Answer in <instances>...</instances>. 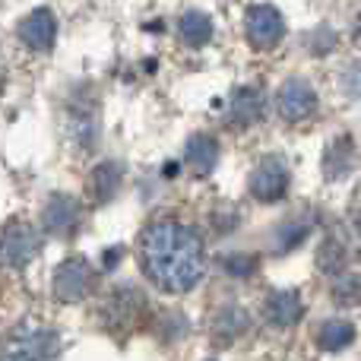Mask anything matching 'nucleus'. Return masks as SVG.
<instances>
[{
    "label": "nucleus",
    "instance_id": "nucleus-7",
    "mask_svg": "<svg viewBox=\"0 0 361 361\" xmlns=\"http://www.w3.org/2000/svg\"><path fill=\"white\" fill-rule=\"evenodd\" d=\"M89 286H92V269L82 257H73V260L61 263L54 273V295L61 301H80L86 298Z\"/></svg>",
    "mask_w": 361,
    "mask_h": 361
},
{
    "label": "nucleus",
    "instance_id": "nucleus-17",
    "mask_svg": "<svg viewBox=\"0 0 361 361\" xmlns=\"http://www.w3.org/2000/svg\"><path fill=\"white\" fill-rule=\"evenodd\" d=\"M307 231H311V222H301L298 216H292V219H286V222L276 228V250L279 254H286V250H292V247H298L301 241L307 238Z\"/></svg>",
    "mask_w": 361,
    "mask_h": 361
},
{
    "label": "nucleus",
    "instance_id": "nucleus-9",
    "mask_svg": "<svg viewBox=\"0 0 361 361\" xmlns=\"http://www.w3.org/2000/svg\"><path fill=\"white\" fill-rule=\"evenodd\" d=\"M80 222V203L70 193H54L44 203V228L51 235H70Z\"/></svg>",
    "mask_w": 361,
    "mask_h": 361
},
{
    "label": "nucleus",
    "instance_id": "nucleus-22",
    "mask_svg": "<svg viewBox=\"0 0 361 361\" xmlns=\"http://www.w3.org/2000/svg\"><path fill=\"white\" fill-rule=\"evenodd\" d=\"M339 86H343V92L349 99H361V61L345 63L343 76H339Z\"/></svg>",
    "mask_w": 361,
    "mask_h": 361
},
{
    "label": "nucleus",
    "instance_id": "nucleus-4",
    "mask_svg": "<svg viewBox=\"0 0 361 361\" xmlns=\"http://www.w3.org/2000/svg\"><path fill=\"white\" fill-rule=\"evenodd\" d=\"M276 105H279L282 118L292 121V124H298V121L311 118V114L317 111V92L311 89V82H307V80H301V76H292V80L282 82Z\"/></svg>",
    "mask_w": 361,
    "mask_h": 361
},
{
    "label": "nucleus",
    "instance_id": "nucleus-23",
    "mask_svg": "<svg viewBox=\"0 0 361 361\" xmlns=\"http://www.w3.org/2000/svg\"><path fill=\"white\" fill-rule=\"evenodd\" d=\"M118 257H121V250H108V254H105V267L111 269V267H114V260H118Z\"/></svg>",
    "mask_w": 361,
    "mask_h": 361
},
{
    "label": "nucleus",
    "instance_id": "nucleus-1",
    "mask_svg": "<svg viewBox=\"0 0 361 361\" xmlns=\"http://www.w3.org/2000/svg\"><path fill=\"white\" fill-rule=\"evenodd\" d=\"M143 269L162 292L180 295L190 292L200 282L206 269L203 241L193 228L175 222V219H162V222L149 225L143 231Z\"/></svg>",
    "mask_w": 361,
    "mask_h": 361
},
{
    "label": "nucleus",
    "instance_id": "nucleus-8",
    "mask_svg": "<svg viewBox=\"0 0 361 361\" xmlns=\"http://www.w3.org/2000/svg\"><path fill=\"white\" fill-rule=\"evenodd\" d=\"M19 38H23L25 48L32 51H48L57 38V19L48 6H38L29 16L19 23Z\"/></svg>",
    "mask_w": 361,
    "mask_h": 361
},
{
    "label": "nucleus",
    "instance_id": "nucleus-21",
    "mask_svg": "<svg viewBox=\"0 0 361 361\" xmlns=\"http://www.w3.org/2000/svg\"><path fill=\"white\" fill-rule=\"evenodd\" d=\"M222 269L228 276H250V273H257V257L254 254H228V257H222Z\"/></svg>",
    "mask_w": 361,
    "mask_h": 361
},
{
    "label": "nucleus",
    "instance_id": "nucleus-16",
    "mask_svg": "<svg viewBox=\"0 0 361 361\" xmlns=\"http://www.w3.org/2000/svg\"><path fill=\"white\" fill-rule=\"evenodd\" d=\"M352 339H355V326H352L349 320H326L317 333L320 349H326V352L345 349V345H352Z\"/></svg>",
    "mask_w": 361,
    "mask_h": 361
},
{
    "label": "nucleus",
    "instance_id": "nucleus-20",
    "mask_svg": "<svg viewBox=\"0 0 361 361\" xmlns=\"http://www.w3.org/2000/svg\"><path fill=\"white\" fill-rule=\"evenodd\" d=\"M333 295H336L339 305H361V276L355 273H343L333 282Z\"/></svg>",
    "mask_w": 361,
    "mask_h": 361
},
{
    "label": "nucleus",
    "instance_id": "nucleus-3",
    "mask_svg": "<svg viewBox=\"0 0 361 361\" xmlns=\"http://www.w3.org/2000/svg\"><path fill=\"white\" fill-rule=\"evenodd\" d=\"M244 29H247V42L254 44V48H260V51H267V48H273V44H279L282 35H286V23H282V13L276 10V6H269V4L250 6Z\"/></svg>",
    "mask_w": 361,
    "mask_h": 361
},
{
    "label": "nucleus",
    "instance_id": "nucleus-2",
    "mask_svg": "<svg viewBox=\"0 0 361 361\" xmlns=\"http://www.w3.org/2000/svg\"><path fill=\"white\" fill-rule=\"evenodd\" d=\"M4 361H61V336L48 326L23 324L6 336Z\"/></svg>",
    "mask_w": 361,
    "mask_h": 361
},
{
    "label": "nucleus",
    "instance_id": "nucleus-12",
    "mask_svg": "<svg viewBox=\"0 0 361 361\" xmlns=\"http://www.w3.org/2000/svg\"><path fill=\"white\" fill-rule=\"evenodd\" d=\"M121 178H124V171H121L118 162H102L99 169L89 175V193H92V200H99V203H108V200L118 193Z\"/></svg>",
    "mask_w": 361,
    "mask_h": 361
},
{
    "label": "nucleus",
    "instance_id": "nucleus-18",
    "mask_svg": "<svg viewBox=\"0 0 361 361\" xmlns=\"http://www.w3.org/2000/svg\"><path fill=\"white\" fill-rule=\"evenodd\" d=\"M247 326V317H244V311H238V307H228V311L219 314L216 326H212V336L219 339V343H231V339L238 336V333Z\"/></svg>",
    "mask_w": 361,
    "mask_h": 361
},
{
    "label": "nucleus",
    "instance_id": "nucleus-15",
    "mask_svg": "<svg viewBox=\"0 0 361 361\" xmlns=\"http://www.w3.org/2000/svg\"><path fill=\"white\" fill-rule=\"evenodd\" d=\"M187 162L200 171V175H209L219 162V143L212 137H193L187 143Z\"/></svg>",
    "mask_w": 361,
    "mask_h": 361
},
{
    "label": "nucleus",
    "instance_id": "nucleus-6",
    "mask_svg": "<svg viewBox=\"0 0 361 361\" xmlns=\"http://www.w3.org/2000/svg\"><path fill=\"white\" fill-rule=\"evenodd\" d=\"M42 247V238L29 222H6L4 228V260L6 267H25Z\"/></svg>",
    "mask_w": 361,
    "mask_h": 361
},
{
    "label": "nucleus",
    "instance_id": "nucleus-14",
    "mask_svg": "<svg viewBox=\"0 0 361 361\" xmlns=\"http://www.w3.org/2000/svg\"><path fill=\"white\" fill-rule=\"evenodd\" d=\"M178 32L190 48H203V44H209V38H212V19L200 10H190V13L180 16Z\"/></svg>",
    "mask_w": 361,
    "mask_h": 361
},
{
    "label": "nucleus",
    "instance_id": "nucleus-10",
    "mask_svg": "<svg viewBox=\"0 0 361 361\" xmlns=\"http://www.w3.org/2000/svg\"><path fill=\"white\" fill-rule=\"evenodd\" d=\"M263 114V92L254 86H241L231 92L228 99V121L235 127H247L254 121H260Z\"/></svg>",
    "mask_w": 361,
    "mask_h": 361
},
{
    "label": "nucleus",
    "instance_id": "nucleus-5",
    "mask_svg": "<svg viewBox=\"0 0 361 361\" xmlns=\"http://www.w3.org/2000/svg\"><path fill=\"white\" fill-rule=\"evenodd\" d=\"M288 190V169L282 159L267 156L250 175V193H254L260 203H276L282 200Z\"/></svg>",
    "mask_w": 361,
    "mask_h": 361
},
{
    "label": "nucleus",
    "instance_id": "nucleus-19",
    "mask_svg": "<svg viewBox=\"0 0 361 361\" xmlns=\"http://www.w3.org/2000/svg\"><path fill=\"white\" fill-rule=\"evenodd\" d=\"M317 267L324 269V273H330V276H336L339 269L345 267V247L336 241V238L324 241V247H320V254H317Z\"/></svg>",
    "mask_w": 361,
    "mask_h": 361
},
{
    "label": "nucleus",
    "instance_id": "nucleus-13",
    "mask_svg": "<svg viewBox=\"0 0 361 361\" xmlns=\"http://www.w3.org/2000/svg\"><path fill=\"white\" fill-rule=\"evenodd\" d=\"M352 162H355V146H352L349 137H339L336 143H330V149L324 152V175L326 178L349 175Z\"/></svg>",
    "mask_w": 361,
    "mask_h": 361
},
{
    "label": "nucleus",
    "instance_id": "nucleus-11",
    "mask_svg": "<svg viewBox=\"0 0 361 361\" xmlns=\"http://www.w3.org/2000/svg\"><path fill=\"white\" fill-rule=\"evenodd\" d=\"M267 320L273 326H292L301 320L305 314V301H301L298 292H273L267 298V307H263Z\"/></svg>",
    "mask_w": 361,
    "mask_h": 361
},
{
    "label": "nucleus",
    "instance_id": "nucleus-24",
    "mask_svg": "<svg viewBox=\"0 0 361 361\" xmlns=\"http://www.w3.org/2000/svg\"><path fill=\"white\" fill-rule=\"evenodd\" d=\"M358 225H361V219H358Z\"/></svg>",
    "mask_w": 361,
    "mask_h": 361
}]
</instances>
